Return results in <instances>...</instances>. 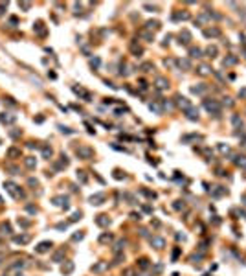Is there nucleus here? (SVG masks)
I'll return each mask as SVG.
<instances>
[{
	"instance_id": "4468645a",
	"label": "nucleus",
	"mask_w": 246,
	"mask_h": 276,
	"mask_svg": "<svg viewBox=\"0 0 246 276\" xmlns=\"http://www.w3.org/2000/svg\"><path fill=\"white\" fill-rule=\"evenodd\" d=\"M73 92L76 94H79V96H83L87 101H90V94L87 92V90H83V89H79V87H73Z\"/></svg>"
},
{
	"instance_id": "412c9836",
	"label": "nucleus",
	"mask_w": 246,
	"mask_h": 276,
	"mask_svg": "<svg viewBox=\"0 0 246 276\" xmlns=\"http://www.w3.org/2000/svg\"><path fill=\"white\" fill-rule=\"evenodd\" d=\"M51 155H53L51 147H48V145H44V147H42V156H44V158H48V160H50V158H51Z\"/></svg>"
},
{
	"instance_id": "1a4fd4ad",
	"label": "nucleus",
	"mask_w": 246,
	"mask_h": 276,
	"mask_svg": "<svg viewBox=\"0 0 246 276\" xmlns=\"http://www.w3.org/2000/svg\"><path fill=\"white\" fill-rule=\"evenodd\" d=\"M154 85H156V87H158L160 90H164V89H167V87H169V83H167V79H165V77H156Z\"/></svg>"
},
{
	"instance_id": "a19ab883",
	"label": "nucleus",
	"mask_w": 246,
	"mask_h": 276,
	"mask_svg": "<svg viewBox=\"0 0 246 276\" xmlns=\"http://www.w3.org/2000/svg\"><path fill=\"white\" fill-rule=\"evenodd\" d=\"M180 66H184V68H191V63H189L187 59H182V61H180Z\"/></svg>"
},
{
	"instance_id": "680f3d73",
	"label": "nucleus",
	"mask_w": 246,
	"mask_h": 276,
	"mask_svg": "<svg viewBox=\"0 0 246 276\" xmlns=\"http://www.w3.org/2000/svg\"><path fill=\"white\" fill-rule=\"evenodd\" d=\"M242 204H246V195H244V197H242Z\"/></svg>"
},
{
	"instance_id": "4c0bfd02",
	"label": "nucleus",
	"mask_w": 246,
	"mask_h": 276,
	"mask_svg": "<svg viewBox=\"0 0 246 276\" xmlns=\"http://www.w3.org/2000/svg\"><path fill=\"white\" fill-rule=\"evenodd\" d=\"M18 7L24 9V11H28V9L31 7V2H18Z\"/></svg>"
},
{
	"instance_id": "58836bf2",
	"label": "nucleus",
	"mask_w": 246,
	"mask_h": 276,
	"mask_svg": "<svg viewBox=\"0 0 246 276\" xmlns=\"http://www.w3.org/2000/svg\"><path fill=\"white\" fill-rule=\"evenodd\" d=\"M110 239H112V236H110V234H103V236L99 238V243H109Z\"/></svg>"
},
{
	"instance_id": "423d86ee",
	"label": "nucleus",
	"mask_w": 246,
	"mask_h": 276,
	"mask_svg": "<svg viewBox=\"0 0 246 276\" xmlns=\"http://www.w3.org/2000/svg\"><path fill=\"white\" fill-rule=\"evenodd\" d=\"M50 249H51V241H42V243H39V245L35 247V250L40 252V254H42V252H48Z\"/></svg>"
},
{
	"instance_id": "cd10ccee",
	"label": "nucleus",
	"mask_w": 246,
	"mask_h": 276,
	"mask_svg": "<svg viewBox=\"0 0 246 276\" xmlns=\"http://www.w3.org/2000/svg\"><path fill=\"white\" fill-rule=\"evenodd\" d=\"M138 267H140V269H147L149 267V260L147 258H140V260H138Z\"/></svg>"
},
{
	"instance_id": "f3484780",
	"label": "nucleus",
	"mask_w": 246,
	"mask_h": 276,
	"mask_svg": "<svg viewBox=\"0 0 246 276\" xmlns=\"http://www.w3.org/2000/svg\"><path fill=\"white\" fill-rule=\"evenodd\" d=\"M61 271H62V274H70V272L73 271V263H72V261H66L65 265H62Z\"/></svg>"
},
{
	"instance_id": "ea45409f",
	"label": "nucleus",
	"mask_w": 246,
	"mask_h": 276,
	"mask_svg": "<svg viewBox=\"0 0 246 276\" xmlns=\"http://www.w3.org/2000/svg\"><path fill=\"white\" fill-rule=\"evenodd\" d=\"M77 179L81 180V182L84 184V182H87V175H84V171H77Z\"/></svg>"
},
{
	"instance_id": "0e129e2a",
	"label": "nucleus",
	"mask_w": 246,
	"mask_h": 276,
	"mask_svg": "<svg viewBox=\"0 0 246 276\" xmlns=\"http://www.w3.org/2000/svg\"><path fill=\"white\" fill-rule=\"evenodd\" d=\"M0 204H2V197H0Z\"/></svg>"
},
{
	"instance_id": "2eb2a0df",
	"label": "nucleus",
	"mask_w": 246,
	"mask_h": 276,
	"mask_svg": "<svg viewBox=\"0 0 246 276\" xmlns=\"http://www.w3.org/2000/svg\"><path fill=\"white\" fill-rule=\"evenodd\" d=\"M33 30L37 31V33H39V35H44V33H46V30H44V24H42V22H40V20H37V22H35V26H33Z\"/></svg>"
},
{
	"instance_id": "e433bc0d",
	"label": "nucleus",
	"mask_w": 246,
	"mask_h": 276,
	"mask_svg": "<svg viewBox=\"0 0 246 276\" xmlns=\"http://www.w3.org/2000/svg\"><path fill=\"white\" fill-rule=\"evenodd\" d=\"M206 54H208L209 57H215V55H217V48H215V46H209V48L206 50Z\"/></svg>"
},
{
	"instance_id": "39448f33",
	"label": "nucleus",
	"mask_w": 246,
	"mask_h": 276,
	"mask_svg": "<svg viewBox=\"0 0 246 276\" xmlns=\"http://www.w3.org/2000/svg\"><path fill=\"white\" fill-rule=\"evenodd\" d=\"M105 203V193H95L90 197V204H95V206H99Z\"/></svg>"
},
{
	"instance_id": "f257e3e1",
	"label": "nucleus",
	"mask_w": 246,
	"mask_h": 276,
	"mask_svg": "<svg viewBox=\"0 0 246 276\" xmlns=\"http://www.w3.org/2000/svg\"><path fill=\"white\" fill-rule=\"evenodd\" d=\"M76 153H77V156L79 158H83V160H88V158H92V155H94V151L90 149V147H77L76 149Z\"/></svg>"
},
{
	"instance_id": "f8f14e48",
	"label": "nucleus",
	"mask_w": 246,
	"mask_h": 276,
	"mask_svg": "<svg viewBox=\"0 0 246 276\" xmlns=\"http://www.w3.org/2000/svg\"><path fill=\"white\" fill-rule=\"evenodd\" d=\"M176 103L180 105V107H184L186 111H187V109L191 107V103L187 101V98H182V96H176Z\"/></svg>"
},
{
	"instance_id": "8fccbe9b",
	"label": "nucleus",
	"mask_w": 246,
	"mask_h": 276,
	"mask_svg": "<svg viewBox=\"0 0 246 276\" xmlns=\"http://www.w3.org/2000/svg\"><path fill=\"white\" fill-rule=\"evenodd\" d=\"M142 193H143V195H147V197H151V199H154V193H153V192H147V190H142Z\"/></svg>"
},
{
	"instance_id": "de8ad7c7",
	"label": "nucleus",
	"mask_w": 246,
	"mask_h": 276,
	"mask_svg": "<svg viewBox=\"0 0 246 276\" xmlns=\"http://www.w3.org/2000/svg\"><path fill=\"white\" fill-rule=\"evenodd\" d=\"M173 206H175V210H180V208H184V203H182V201H176Z\"/></svg>"
},
{
	"instance_id": "9d476101",
	"label": "nucleus",
	"mask_w": 246,
	"mask_h": 276,
	"mask_svg": "<svg viewBox=\"0 0 246 276\" xmlns=\"http://www.w3.org/2000/svg\"><path fill=\"white\" fill-rule=\"evenodd\" d=\"M106 269H109V263H106V261H101V263H98V265H94V267H92L94 272H103Z\"/></svg>"
},
{
	"instance_id": "13d9d810",
	"label": "nucleus",
	"mask_w": 246,
	"mask_h": 276,
	"mask_svg": "<svg viewBox=\"0 0 246 276\" xmlns=\"http://www.w3.org/2000/svg\"><path fill=\"white\" fill-rule=\"evenodd\" d=\"M9 22H11V28H15V24H17V18H15V17H11V18H9Z\"/></svg>"
},
{
	"instance_id": "c03bdc74",
	"label": "nucleus",
	"mask_w": 246,
	"mask_h": 276,
	"mask_svg": "<svg viewBox=\"0 0 246 276\" xmlns=\"http://www.w3.org/2000/svg\"><path fill=\"white\" fill-rule=\"evenodd\" d=\"M143 39H147V41H153V35L151 33H147V31H142V33H140Z\"/></svg>"
},
{
	"instance_id": "aec40b11",
	"label": "nucleus",
	"mask_w": 246,
	"mask_h": 276,
	"mask_svg": "<svg viewBox=\"0 0 246 276\" xmlns=\"http://www.w3.org/2000/svg\"><path fill=\"white\" fill-rule=\"evenodd\" d=\"M233 160H235V164H237V166H241V168L246 169V156H233Z\"/></svg>"
},
{
	"instance_id": "4be33fe9",
	"label": "nucleus",
	"mask_w": 246,
	"mask_h": 276,
	"mask_svg": "<svg viewBox=\"0 0 246 276\" xmlns=\"http://www.w3.org/2000/svg\"><path fill=\"white\" fill-rule=\"evenodd\" d=\"M145 28L147 30H158L160 28V22H158V20H149V22L145 24Z\"/></svg>"
},
{
	"instance_id": "f704fd0d",
	"label": "nucleus",
	"mask_w": 246,
	"mask_h": 276,
	"mask_svg": "<svg viewBox=\"0 0 246 276\" xmlns=\"http://www.w3.org/2000/svg\"><path fill=\"white\" fill-rule=\"evenodd\" d=\"M62 256H65V250H59V252L53 254V258H51V260H53V261H61V258H62Z\"/></svg>"
},
{
	"instance_id": "7ed1b4c3",
	"label": "nucleus",
	"mask_w": 246,
	"mask_h": 276,
	"mask_svg": "<svg viewBox=\"0 0 246 276\" xmlns=\"http://www.w3.org/2000/svg\"><path fill=\"white\" fill-rule=\"evenodd\" d=\"M204 107H206L209 112H213V114H219V112H220V105H219L215 100H211V101L206 100V101H204Z\"/></svg>"
},
{
	"instance_id": "4d7b16f0",
	"label": "nucleus",
	"mask_w": 246,
	"mask_h": 276,
	"mask_svg": "<svg viewBox=\"0 0 246 276\" xmlns=\"http://www.w3.org/2000/svg\"><path fill=\"white\" fill-rule=\"evenodd\" d=\"M9 134H11L13 138H17V136H20V131H11V133H9Z\"/></svg>"
},
{
	"instance_id": "c9c22d12",
	"label": "nucleus",
	"mask_w": 246,
	"mask_h": 276,
	"mask_svg": "<svg viewBox=\"0 0 246 276\" xmlns=\"http://www.w3.org/2000/svg\"><path fill=\"white\" fill-rule=\"evenodd\" d=\"M0 230H2V234H11V227H9L7 223H4V225L0 227Z\"/></svg>"
},
{
	"instance_id": "473e14b6",
	"label": "nucleus",
	"mask_w": 246,
	"mask_h": 276,
	"mask_svg": "<svg viewBox=\"0 0 246 276\" xmlns=\"http://www.w3.org/2000/svg\"><path fill=\"white\" fill-rule=\"evenodd\" d=\"M235 63H237V57H233V55H228L224 59V65H235Z\"/></svg>"
},
{
	"instance_id": "79ce46f5",
	"label": "nucleus",
	"mask_w": 246,
	"mask_h": 276,
	"mask_svg": "<svg viewBox=\"0 0 246 276\" xmlns=\"http://www.w3.org/2000/svg\"><path fill=\"white\" fill-rule=\"evenodd\" d=\"M219 149H220L222 153H230V147H228V145H224V144H219Z\"/></svg>"
},
{
	"instance_id": "ddd939ff",
	"label": "nucleus",
	"mask_w": 246,
	"mask_h": 276,
	"mask_svg": "<svg viewBox=\"0 0 246 276\" xmlns=\"http://www.w3.org/2000/svg\"><path fill=\"white\" fill-rule=\"evenodd\" d=\"M224 193H226V188H222V186H217V190H213L211 192V195L215 197V199H219V197H222Z\"/></svg>"
},
{
	"instance_id": "6ab92c4d",
	"label": "nucleus",
	"mask_w": 246,
	"mask_h": 276,
	"mask_svg": "<svg viewBox=\"0 0 246 276\" xmlns=\"http://www.w3.org/2000/svg\"><path fill=\"white\" fill-rule=\"evenodd\" d=\"M231 123H233V127H237V129H239V127H242V120L239 118V114H233L231 116Z\"/></svg>"
},
{
	"instance_id": "20e7f679",
	"label": "nucleus",
	"mask_w": 246,
	"mask_h": 276,
	"mask_svg": "<svg viewBox=\"0 0 246 276\" xmlns=\"http://www.w3.org/2000/svg\"><path fill=\"white\" fill-rule=\"evenodd\" d=\"M15 120H17V116H15V114H7V112H2V114H0V122L6 123V125H11Z\"/></svg>"
},
{
	"instance_id": "603ef678",
	"label": "nucleus",
	"mask_w": 246,
	"mask_h": 276,
	"mask_svg": "<svg viewBox=\"0 0 246 276\" xmlns=\"http://www.w3.org/2000/svg\"><path fill=\"white\" fill-rule=\"evenodd\" d=\"M26 210L29 212V214H35V212H37V208H35V206H26Z\"/></svg>"
},
{
	"instance_id": "72a5a7b5",
	"label": "nucleus",
	"mask_w": 246,
	"mask_h": 276,
	"mask_svg": "<svg viewBox=\"0 0 246 276\" xmlns=\"http://www.w3.org/2000/svg\"><path fill=\"white\" fill-rule=\"evenodd\" d=\"M142 70H143V72H151V70H154L153 63H143V65H142Z\"/></svg>"
},
{
	"instance_id": "6e6d98bb",
	"label": "nucleus",
	"mask_w": 246,
	"mask_h": 276,
	"mask_svg": "<svg viewBox=\"0 0 246 276\" xmlns=\"http://www.w3.org/2000/svg\"><path fill=\"white\" fill-rule=\"evenodd\" d=\"M178 254H180V249L176 247V249H175V252H173V260H176V258H178Z\"/></svg>"
},
{
	"instance_id": "864d4df0",
	"label": "nucleus",
	"mask_w": 246,
	"mask_h": 276,
	"mask_svg": "<svg viewBox=\"0 0 246 276\" xmlns=\"http://www.w3.org/2000/svg\"><path fill=\"white\" fill-rule=\"evenodd\" d=\"M72 239H73V241H79V239H83V234H73Z\"/></svg>"
},
{
	"instance_id": "2f4dec72",
	"label": "nucleus",
	"mask_w": 246,
	"mask_h": 276,
	"mask_svg": "<svg viewBox=\"0 0 246 276\" xmlns=\"http://www.w3.org/2000/svg\"><path fill=\"white\" fill-rule=\"evenodd\" d=\"M219 33H220L219 30H206V31H204V35H206V37H217Z\"/></svg>"
},
{
	"instance_id": "dca6fc26",
	"label": "nucleus",
	"mask_w": 246,
	"mask_h": 276,
	"mask_svg": "<svg viewBox=\"0 0 246 276\" xmlns=\"http://www.w3.org/2000/svg\"><path fill=\"white\" fill-rule=\"evenodd\" d=\"M186 112H187V118H189V120H197V118H198V111H197L195 107H189Z\"/></svg>"
},
{
	"instance_id": "b1692460",
	"label": "nucleus",
	"mask_w": 246,
	"mask_h": 276,
	"mask_svg": "<svg viewBox=\"0 0 246 276\" xmlns=\"http://www.w3.org/2000/svg\"><path fill=\"white\" fill-rule=\"evenodd\" d=\"M13 241H15V243H28V241H29V236H28V234H24V236H15Z\"/></svg>"
},
{
	"instance_id": "a211bd4d",
	"label": "nucleus",
	"mask_w": 246,
	"mask_h": 276,
	"mask_svg": "<svg viewBox=\"0 0 246 276\" xmlns=\"http://www.w3.org/2000/svg\"><path fill=\"white\" fill-rule=\"evenodd\" d=\"M7 156H9V158L20 156V149H17V147H9V149H7Z\"/></svg>"
},
{
	"instance_id": "a18cd8bd",
	"label": "nucleus",
	"mask_w": 246,
	"mask_h": 276,
	"mask_svg": "<svg viewBox=\"0 0 246 276\" xmlns=\"http://www.w3.org/2000/svg\"><path fill=\"white\" fill-rule=\"evenodd\" d=\"M90 65H92L94 68H98V66H99V59H98V57H94V59L90 61Z\"/></svg>"
},
{
	"instance_id": "0eeeda50",
	"label": "nucleus",
	"mask_w": 246,
	"mask_h": 276,
	"mask_svg": "<svg viewBox=\"0 0 246 276\" xmlns=\"http://www.w3.org/2000/svg\"><path fill=\"white\" fill-rule=\"evenodd\" d=\"M151 245L154 249H164L165 247V239L164 238H151Z\"/></svg>"
},
{
	"instance_id": "5701e85b",
	"label": "nucleus",
	"mask_w": 246,
	"mask_h": 276,
	"mask_svg": "<svg viewBox=\"0 0 246 276\" xmlns=\"http://www.w3.org/2000/svg\"><path fill=\"white\" fill-rule=\"evenodd\" d=\"M209 72H211V68H209L208 65H200V66H198V74H200V76H208Z\"/></svg>"
},
{
	"instance_id": "9b49d317",
	"label": "nucleus",
	"mask_w": 246,
	"mask_h": 276,
	"mask_svg": "<svg viewBox=\"0 0 246 276\" xmlns=\"http://www.w3.org/2000/svg\"><path fill=\"white\" fill-rule=\"evenodd\" d=\"M24 166H26L28 169H33V168L37 166V160H35L33 156H26V158H24Z\"/></svg>"
},
{
	"instance_id": "c85d7f7f",
	"label": "nucleus",
	"mask_w": 246,
	"mask_h": 276,
	"mask_svg": "<svg viewBox=\"0 0 246 276\" xmlns=\"http://www.w3.org/2000/svg\"><path fill=\"white\" fill-rule=\"evenodd\" d=\"M189 54H191V57H202V50L200 48H191Z\"/></svg>"
},
{
	"instance_id": "3c124183",
	"label": "nucleus",
	"mask_w": 246,
	"mask_h": 276,
	"mask_svg": "<svg viewBox=\"0 0 246 276\" xmlns=\"http://www.w3.org/2000/svg\"><path fill=\"white\" fill-rule=\"evenodd\" d=\"M18 225H22V227H29V221H24V219H18Z\"/></svg>"
},
{
	"instance_id": "09e8293b",
	"label": "nucleus",
	"mask_w": 246,
	"mask_h": 276,
	"mask_svg": "<svg viewBox=\"0 0 246 276\" xmlns=\"http://www.w3.org/2000/svg\"><path fill=\"white\" fill-rule=\"evenodd\" d=\"M59 129H61V131H62V133H66V134H72V133H73V131H72V129H68V127H62V125H61V127H59Z\"/></svg>"
},
{
	"instance_id": "a878e982",
	"label": "nucleus",
	"mask_w": 246,
	"mask_h": 276,
	"mask_svg": "<svg viewBox=\"0 0 246 276\" xmlns=\"http://www.w3.org/2000/svg\"><path fill=\"white\" fill-rule=\"evenodd\" d=\"M127 245V241L125 239H120V241H117L116 243V247H114V252H120V250H123V247Z\"/></svg>"
},
{
	"instance_id": "f03ea898",
	"label": "nucleus",
	"mask_w": 246,
	"mask_h": 276,
	"mask_svg": "<svg viewBox=\"0 0 246 276\" xmlns=\"http://www.w3.org/2000/svg\"><path fill=\"white\" fill-rule=\"evenodd\" d=\"M6 188H7V192L11 193L15 199H18V197H24V193H22V190H17L18 186L17 184H13V182H6Z\"/></svg>"
},
{
	"instance_id": "393cba45",
	"label": "nucleus",
	"mask_w": 246,
	"mask_h": 276,
	"mask_svg": "<svg viewBox=\"0 0 246 276\" xmlns=\"http://www.w3.org/2000/svg\"><path fill=\"white\" fill-rule=\"evenodd\" d=\"M24 265H26L24 261H17V263H13V265H9V269H7V271L11 272V271H17V269H22Z\"/></svg>"
},
{
	"instance_id": "052dcab7",
	"label": "nucleus",
	"mask_w": 246,
	"mask_h": 276,
	"mask_svg": "<svg viewBox=\"0 0 246 276\" xmlns=\"http://www.w3.org/2000/svg\"><path fill=\"white\" fill-rule=\"evenodd\" d=\"M241 96H242V98H246V89H242V90H241Z\"/></svg>"
},
{
	"instance_id": "bf43d9fd",
	"label": "nucleus",
	"mask_w": 246,
	"mask_h": 276,
	"mask_svg": "<svg viewBox=\"0 0 246 276\" xmlns=\"http://www.w3.org/2000/svg\"><path fill=\"white\" fill-rule=\"evenodd\" d=\"M131 217H132V219H138V221H140V219H142V215H140V214H132Z\"/></svg>"
},
{
	"instance_id": "5fc2aeb1",
	"label": "nucleus",
	"mask_w": 246,
	"mask_h": 276,
	"mask_svg": "<svg viewBox=\"0 0 246 276\" xmlns=\"http://www.w3.org/2000/svg\"><path fill=\"white\" fill-rule=\"evenodd\" d=\"M28 184H29V186H37L39 182H37V180H35V179H29V180H28Z\"/></svg>"
},
{
	"instance_id": "7c9ffc66",
	"label": "nucleus",
	"mask_w": 246,
	"mask_h": 276,
	"mask_svg": "<svg viewBox=\"0 0 246 276\" xmlns=\"http://www.w3.org/2000/svg\"><path fill=\"white\" fill-rule=\"evenodd\" d=\"M191 92H193V94H204L206 92V87H204V85H200V87H193V89H191Z\"/></svg>"
},
{
	"instance_id": "e2e57ef3",
	"label": "nucleus",
	"mask_w": 246,
	"mask_h": 276,
	"mask_svg": "<svg viewBox=\"0 0 246 276\" xmlns=\"http://www.w3.org/2000/svg\"><path fill=\"white\" fill-rule=\"evenodd\" d=\"M2 260H4V254H0V263H2Z\"/></svg>"
},
{
	"instance_id": "bb28decb",
	"label": "nucleus",
	"mask_w": 246,
	"mask_h": 276,
	"mask_svg": "<svg viewBox=\"0 0 246 276\" xmlns=\"http://www.w3.org/2000/svg\"><path fill=\"white\" fill-rule=\"evenodd\" d=\"M189 41H191L189 31H182V33H180V42H189Z\"/></svg>"
},
{
	"instance_id": "c756f323",
	"label": "nucleus",
	"mask_w": 246,
	"mask_h": 276,
	"mask_svg": "<svg viewBox=\"0 0 246 276\" xmlns=\"http://www.w3.org/2000/svg\"><path fill=\"white\" fill-rule=\"evenodd\" d=\"M186 18H189L187 13H175L173 15V20H186Z\"/></svg>"
},
{
	"instance_id": "69168bd1",
	"label": "nucleus",
	"mask_w": 246,
	"mask_h": 276,
	"mask_svg": "<svg viewBox=\"0 0 246 276\" xmlns=\"http://www.w3.org/2000/svg\"><path fill=\"white\" fill-rule=\"evenodd\" d=\"M17 276H22V274H17Z\"/></svg>"
},
{
	"instance_id": "37998d69",
	"label": "nucleus",
	"mask_w": 246,
	"mask_h": 276,
	"mask_svg": "<svg viewBox=\"0 0 246 276\" xmlns=\"http://www.w3.org/2000/svg\"><path fill=\"white\" fill-rule=\"evenodd\" d=\"M149 107H151V111H154V112H158V114L162 112V109H160L158 105H154V103H151V105H149Z\"/></svg>"
},
{
	"instance_id": "49530a36",
	"label": "nucleus",
	"mask_w": 246,
	"mask_h": 276,
	"mask_svg": "<svg viewBox=\"0 0 246 276\" xmlns=\"http://www.w3.org/2000/svg\"><path fill=\"white\" fill-rule=\"evenodd\" d=\"M81 219V212H73V215H72V221H79Z\"/></svg>"
},
{
	"instance_id": "6e6552de",
	"label": "nucleus",
	"mask_w": 246,
	"mask_h": 276,
	"mask_svg": "<svg viewBox=\"0 0 246 276\" xmlns=\"http://www.w3.org/2000/svg\"><path fill=\"white\" fill-rule=\"evenodd\" d=\"M95 223H98L99 227H109L110 225V219L106 217V215H98V217H95Z\"/></svg>"
}]
</instances>
